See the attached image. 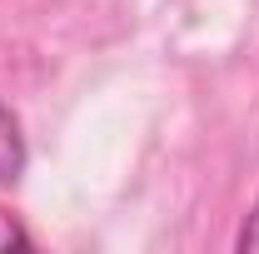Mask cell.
I'll list each match as a JSON object with an SVG mask.
<instances>
[{
    "label": "cell",
    "mask_w": 259,
    "mask_h": 254,
    "mask_svg": "<svg viewBox=\"0 0 259 254\" xmlns=\"http://www.w3.org/2000/svg\"><path fill=\"white\" fill-rule=\"evenodd\" d=\"M25 175V135H20V120L0 105V185H15Z\"/></svg>",
    "instance_id": "cell-1"
},
{
    "label": "cell",
    "mask_w": 259,
    "mask_h": 254,
    "mask_svg": "<svg viewBox=\"0 0 259 254\" xmlns=\"http://www.w3.org/2000/svg\"><path fill=\"white\" fill-rule=\"evenodd\" d=\"M0 249H30V234L20 229L15 215H5V209H0Z\"/></svg>",
    "instance_id": "cell-2"
},
{
    "label": "cell",
    "mask_w": 259,
    "mask_h": 254,
    "mask_svg": "<svg viewBox=\"0 0 259 254\" xmlns=\"http://www.w3.org/2000/svg\"><path fill=\"white\" fill-rule=\"evenodd\" d=\"M239 249H244V254H259V204L249 209V220H244V229H239Z\"/></svg>",
    "instance_id": "cell-3"
}]
</instances>
